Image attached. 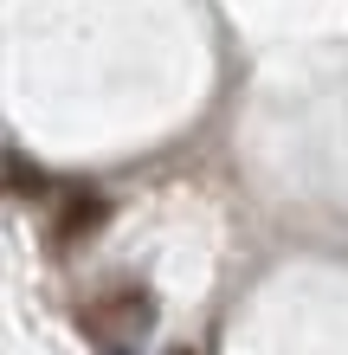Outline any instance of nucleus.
Segmentation results:
<instances>
[{
  "mask_svg": "<svg viewBox=\"0 0 348 355\" xmlns=\"http://www.w3.org/2000/svg\"><path fill=\"white\" fill-rule=\"evenodd\" d=\"M104 220H110V200H104V194H71V200H65V214H58V245L91 239Z\"/></svg>",
  "mask_w": 348,
  "mask_h": 355,
  "instance_id": "obj_1",
  "label": "nucleus"
},
{
  "mask_svg": "<svg viewBox=\"0 0 348 355\" xmlns=\"http://www.w3.org/2000/svg\"><path fill=\"white\" fill-rule=\"evenodd\" d=\"M7 187H13V194H39V187H46V175H39V168H26V155H7Z\"/></svg>",
  "mask_w": 348,
  "mask_h": 355,
  "instance_id": "obj_2",
  "label": "nucleus"
}]
</instances>
